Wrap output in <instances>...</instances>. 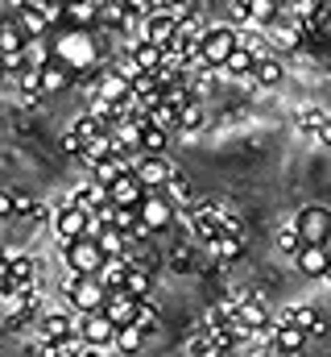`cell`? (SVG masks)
Here are the masks:
<instances>
[{
  "mask_svg": "<svg viewBox=\"0 0 331 357\" xmlns=\"http://www.w3.org/2000/svg\"><path fill=\"white\" fill-rule=\"evenodd\" d=\"M108 191H112V204H116V208H141V204H145V195H150V187L137 178V171H124V175L116 178Z\"/></svg>",
  "mask_w": 331,
  "mask_h": 357,
  "instance_id": "cell-9",
  "label": "cell"
},
{
  "mask_svg": "<svg viewBox=\"0 0 331 357\" xmlns=\"http://www.w3.org/2000/svg\"><path fill=\"white\" fill-rule=\"evenodd\" d=\"M137 328H145V333L158 328V307H154L150 299H141V307H137Z\"/></svg>",
  "mask_w": 331,
  "mask_h": 357,
  "instance_id": "cell-45",
  "label": "cell"
},
{
  "mask_svg": "<svg viewBox=\"0 0 331 357\" xmlns=\"http://www.w3.org/2000/svg\"><path fill=\"white\" fill-rule=\"evenodd\" d=\"M323 245H328V254H331V237H328V241H323Z\"/></svg>",
  "mask_w": 331,
  "mask_h": 357,
  "instance_id": "cell-52",
  "label": "cell"
},
{
  "mask_svg": "<svg viewBox=\"0 0 331 357\" xmlns=\"http://www.w3.org/2000/svg\"><path fill=\"white\" fill-rule=\"evenodd\" d=\"M236 46H241V29L236 25L207 29V38L199 42V67H228V59H232Z\"/></svg>",
  "mask_w": 331,
  "mask_h": 357,
  "instance_id": "cell-1",
  "label": "cell"
},
{
  "mask_svg": "<svg viewBox=\"0 0 331 357\" xmlns=\"http://www.w3.org/2000/svg\"><path fill=\"white\" fill-rule=\"evenodd\" d=\"M33 278H38L33 258H25V254H4V270H0V287H4V295H17V291L33 287Z\"/></svg>",
  "mask_w": 331,
  "mask_h": 357,
  "instance_id": "cell-5",
  "label": "cell"
},
{
  "mask_svg": "<svg viewBox=\"0 0 331 357\" xmlns=\"http://www.w3.org/2000/svg\"><path fill=\"white\" fill-rule=\"evenodd\" d=\"M150 121H154L158 129H166V133H174V129L182 125V108H174V104H158V108L150 112Z\"/></svg>",
  "mask_w": 331,
  "mask_h": 357,
  "instance_id": "cell-35",
  "label": "cell"
},
{
  "mask_svg": "<svg viewBox=\"0 0 331 357\" xmlns=\"http://www.w3.org/2000/svg\"><path fill=\"white\" fill-rule=\"evenodd\" d=\"M323 4L328 0H290V8H294V17H302V21H319V13H323Z\"/></svg>",
  "mask_w": 331,
  "mask_h": 357,
  "instance_id": "cell-41",
  "label": "cell"
},
{
  "mask_svg": "<svg viewBox=\"0 0 331 357\" xmlns=\"http://www.w3.org/2000/svg\"><path fill=\"white\" fill-rule=\"evenodd\" d=\"M328 121H331V112H328V108H319V104H307V108H298V112H294L298 133H319Z\"/></svg>",
  "mask_w": 331,
  "mask_h": 357,
  "instance_id": "cell-24",
  "label": "cell"
},
{
  "mask_svg": "<svg viewBox=\"0 0 331 357\" xmlns=\"http://www.w3.org/2000/svg\"><path fill=\"white\" fill-rule=\"evenodd\" d=\"M162 191L170 195V204H174V208H195V187H191V178L182 175V171L170 178Z\"/></svg>",
  "mask_w": 331,
  "mask_h": 357,
  "instance_id": "cell-25",
  "label": "cell"
},
{
  "mask_svg": "<svg viewBox=\"0 0 331 357\" xmlns=\"http://www.w3.org/2000/svg\"><path fill=\"white\" fill-rule=\"evenodd\" d=\"M141 341H145V328H137V324H124V328L116 333V349H120V354H137Z\"/></svg>",
  "mask_w": 331,
  "mask_h": 357,
  "instance_id": "cell-37",
  "label": "cell"
},
{
  "mask_svg": "<svg viewBox=\"0 0 331 357\" xmlns=\"http://www.w3.org/2000/svg\"><path fill=\"white\" fill-rule=\"evenodd\" d=\"M252 67H257V54L248 50V46H236L232 50V59H228V67H220L224 75H232V79H248L252 75Z\"/></svg>",
  "mask_w": 331,
  "mask_h": 357,
  "instance_id": "cell-28",
  "label": "cell"
},
{
  "mask_svg": "<svg viewBox=\"0 0 331 357\" xmlns=\"http://www.w3.org/2000/svg\"><path fill=\"white\" fill-rule=\"evenodd\" d=\"M166 137H170L166 129H158V125H145V129H141V150H145V154H162V150H166Z\"/></svg>",
  "mask_w": 331,
  "mask_h": 357,
  "instance_id": "cell-38",
  "label": "cell"
},
{
  "mask_svg": "<svg viewBox=\"0 0 331 357\" xmlns=\"http://www.w3.org/2000/svg\"><path fill=\"white\" fill-rule=\"evenodd\" d=\"M137 212H141V220H145L154 233L170 229V220H174V204H170V195H166V191H150V195H145V204H141Z\"/></svg>",
  "mask_w": 331,
  "mask_h": 357,
  "instance_id": "cell-12",
  "label": "cell"
},
{
  "mask_svg": "<svg viewBox=\"0 0 331 357\" xmlns=\"http://www.w3.org/2000/svg\"><path fill=\"white\" fill-rule=\"evenodd\" d=\"M137 307H141V299L129 295V291H112L108 303H104V312H108L120 328H124V324H137Z\"/></svg>",
  "mask_w": 331,
  "mask_h": 357,
  "instance_id": "cell-15",
  "label": "cell"
},
{
  "mask_svg": "<svg viewBox=\"0 0 331 357\" xmlns=\"http://www.w3.org/2000/svg\"><path fill=\"white\" fill-rule=\"evenodd\" d=\"M13 17H17V25L25 29V38H50V29H54V21H50V13L42 8V0H33V4H25V8H17Z\"/></svg>",
  "mask_w": 331,
  "mask_h": 357,
  "instance_id": "cell-13",
  "label": "cell"
},
{
  "mask_svg": "<svg viewBox=\"0 0 331 357\" xmlns=\"http://www.w3.org/2000/svg\"><path fill=\"white\" fill-rule=\"evenodd\" d=\"M328 282H331V266H328Z\"/></svg>",
  "mask_w": 331,
  "mask_h": 357,
  "instance_id": "cell-53",
  "label": "cell"
},
{
  "mask_svg": "<svg viewBox=\"0 0 331 357\" xmlns=\"http://www.w3.org/2000/svg\"><path fill=\"white\" fill-rule=\"evenodd\" d=\"M99 96H104V100H116V104H124V100H129V96H133V79H129V75H120V71H116V67H104V75H99Z\"/></svg>",
  "mask_w": 331,
  "mask_h": 357,
  "instance_id": "cell-16",
  "label": "cell"
},
{
  "mask_svg": "<svg viewBox=\"0 0 331 357\" xmlns=\"http://www.w3.org/2000/svg\"><path fill=\"white\" fill-rule=\"evenodd\" d=\"M63 250H67V270L99 274V270L108 266V254H104V245H99L95 237H79V241H71V245H63Z\"/></svg>",
  "mask_w": 331,
  "mask_h": 357,
  "instance_id": "cell-3",
  "label": "cell"
},
{
  "mask_svg": "<svg viewBox=\"0 0 331 357\" xmlns=\"http://www.w3.org/2000/svg\"><path fill=\"white\" fill-rule=\"evenodd\" d=\"M129 50L137 54V63H141L145 71H158V67H162V59H166L162 46H154V42H145V38H137V42H133Z\"/></svg>",
  "mask_w": 331,
  "mask_h": 357,
  "instance_id": "cell-32",
  "label": "cell"
},
{
  "mask_svg": "<svg viewBox=\"0 0 331 357\" xmlns=\"http://www.w3.org/2000/svg\"><path fill=\"white\" fill-rule=\"evenodd\" d=\"M162 8L174 17V21H191V17L199 13V8H195V0H166Z\"/></svg>",
  "mask_w": 331,
  "mask_h": 357,
  "instance_id": "cell-43",
  "label": "cell"
},
{
  "mask_svg": "<svg viewBox=\"0 0 331 357\" xmlns=\"http://www.w3.org/2000/svg\"><path fill=\"white\" fill-rule=\"evenodd\" d=\"M203 125H207V112H203L199 100H191V104L182 108V125H178V129H182V133H199Z\"/></svg>",
  "mask_w": 331,
  "mask_h": 357,
  "instance_id": "cell-36",
  "label": "cell"
},
{
  "mask_svg": "<svg viewBox=\"0 0 331 357\" xmlns=\"http://www.w3.org/2000/svg\"><path fill=\"white\" fill-rule=\"evenodd\" d=\"M79 357H104V354H99V349H95V345H87V349H83Z\"/></svg>",
  "mask_w": 331,
  "mask_h": 357,
  "instance_id": "cell-50",
  "label": "cell"
},
{
  "mask_svg": "<svg viewBox=\"0 0 331 357\" xmlns=\"http://www.w3.org/2000/svg\"><path fill=\"white\" fill-rule=\"evenodd\" d=\"M129 270H133V262H124V258H108V266L99 270V278H104L112 291H124V287H129Z\"/></svg>",
  "mask_w": 331,
  "mask_h": 357,
  "instance_id": "cell-31",
  "label": "cell"
},
{
  "mask_svg": "<svg viewBox=\"0 0 331 357\" xmlns=\"http://www.w3.org/2000/svg\"><path fill=\"white\" fill-rule=\"evenodd\" d=\"M108 295H112V287H108L99 274H83L79 287L67 295V303H71V312H79V316H91V312H104Z\"/></svg>",
  "mask_w": 331,
  "mask_h": 357,
  "instance_id": "cell-2",
  "label": "cell"
},
{
  "mask_svg": "<svg viewBox=\"0 0 331 357\" xmlns=\"http://www.w3.org/2000/svg\"><path fill=\"white\" fill-rule=\"evenodd\" d=\"M83 150H87V137H83L79 129H67V133H63V154L83 158Z\"/></svg>",
  "mask_w": 331,
  "mask_h": 357,
  "instance_id": "cell-42",
  "label": "cell"
},
{
  "mask_svg": "<svg viewBox=\"0 0 331 357\" xmlns=\"http://www.w3.org/2000/svg\"><path fill=\"white\" fill-rule=\"evenodd\" d=\"M302 345H307V333L298 328V324H277V337H273V349L282 357H298L302 354Z\"/></svg>",
  "mask_w": 331,
  "mask_h": 357,
  "instance_id": "cell-21",
  "label": "cell"
},
{
  "mask_svg": "<svg viewBox=\"0 0 331 357\" xmlns=\"http://www.w3.org/2000/svg\"><path fill=\"white\" fill-rule=\"evenodd\" d=\"M129 4L124 0H99V29H124Z\"/></svg>",
  "mask_w": 331,
  "mask_h": 357,
  "instance_id": "cell-27",
  "label": "cell"
},
{
  "mask_svg": "<svg viewBox=\"0 0 331 357\" xmlns=\"http://www.w3.org/2000/svg\"><path fill=\"white\" fill-rule=\"evenodd\" d=\"M248 8H252V25L269 29V25L282 17V8H286V4H277V0H248Z\"/></svg>",
  "mask_w": 331,
  "mask_h": 357,
  "instance_id": "cell-33",
  "label": "cell"
},
{
  "mask_svg": "<svg viewBox=\"0 0 331 357\" xmlns=\"http://www.w3.org/2000/svg\"><path fill=\"white\" fill-rule=\"evenodd\" d=\"M178 25H182V21H174V17H170L166 8H154V13L145 17V25H141V38L166 50V46H170V42L178 38Z\"/></svg>",
  "mask_w": 331,
  "mask_h": 357,
  "instance_id": "cell-10",
  "label": "cell"
},
{
  "mask_svg": "<svg viewBox=\"0 0 331 357\" xmlns=\"http://www.w3.org/2000/svg\"><path fill=\"white\" fill-rule=\"evenodd\" d=\"M294 220H298V229H302L307 245H323V241L331 237V212H328V208H302Z\"/></svg>",
  "mask_w": 331,
  "mask_h": 357,
  "instance_id": "cell-11",
  "label": "cell"
},
{
  "mask_svg": "<svg viewBox=\"0 0 331 357\" xmlns=\"http://www.w3.org/2000/svg\"><path fill=\"white\" fill-rule=\"evenodd\" d=\"M58 54H54V42L50 38H29L25 42V67H33V71H42V67H50Z\"/></svg>",
  "mask_w": 331,
  "mask_h": 357,
  "instance_id": "cell-23",
  "label": "cell"
},
{
  "mask_svg": "<svg viewBox=\"0 0 331 357\" xmlns=\"http://www.w3.org/2000/svg\"><path fill=\"white\" fill-rule=\"evenodd\" d=\"M191 237H195L203 250H207L211 241H220V237H224V212L211 208V204H199L195 216H191Z\"/></svg>",
  "mask_w": 331,
  "mask_h": 357,
  "instance_id": "cell-6",
  "label": "cell"
},
{
  "mask_svg": "<svg viewBox=\"0 0 331 357\" xmlns=\"http://www.w3.org/2000/svg\"><path fill=\"white\" fill-rule=\"evenodd\" d=\"M277 324H298L307 337H328V320L315 312V307H286L277 316Z\"/></svg>",
  "mask_w": 331,
  "mask_h": 357,
  "instance_id": "cell-14",
  "label": "cell"
},
{
  "mask_svg": "<svg viewBox=\"0 0 331 357\" xmlns=\"http://www.w3.org/2000/svg\"><path fill=\"white\" fill-rule=\"evenodd\" d=\"M211 349H216V341H211V333H207V337H195V341H191V357H207Z\"/></svg>",
  "mask_w": 331,
  "mask_h": 357,
  "instance_id": "cell-48",
  "label": "cell"
},
{
  "mask_svg": "<svg viewBox=\"0 0 331 357\" xmlns=\"http://www.w3.org/2000/svg\"><path fill=\"white\" fill-rule=\"evenodd\" d=\"M116 71H120V75H129V79H133V84H137V79H141V75H150V71H145V67H141V63H137V54H133V50H129V54H124V59H120V63H116Z\"/></svg>",
  "mask_w": 331,
  "mask_h": 357,
  "instance_id": "cell-44",
  "label": "cell"
},
{
  "mask_svg": "<svg viewBox=\"0 0 331 357\" xmlns=\"http://www.w3.org/2000/svg\"><path fill=\"white\" fill-rule=\"evenodd\" d=\"M104 158H116V137H112V129L87 142V150H83V158H79V162L87 167V171H91V167H99Z\"/></svg>",
  "mask_w": 331,
  "mask_h": 357,
  "instance_id": "cell-20",
  "label": "cell"
},
{
  "mask_svg": "<svg viewBox=\"0 0 331 357\" xmlns=\"http://www.w3.org/2000/svg\"><path fill=\"white\" fill-rule=\"evenodd\" d=\"M17 220H29V225H42V220H54V216L46 212V204H38V199H21V212H17Z\"/></svg>",
  "mask_w": 331,
  "mask_h": 357,
  "instance_id": "cell-40",
  "label": "cell"
},
{
  "mask_svg": "<svg viewBox=\"0 0 331 357\" xmlns=\"http://www.w3.org/2000/svg\"><path fill=\"white\" fill-rule=\"evenodd\" d=\"M261 357H282V354H277V349H269V354H261Z\"/></svg>",
  "mask_w": 331,
  "mask_h": 357,
  "instance_id": "cell-51",
  "label": "cell"
},
{
  "mask_svg": "<svg viewBox=\"0 0 331 357\" xmlns=\"http://www.w3.org/2000/svg\"><path fill=\"white\" fill-rule=\"evenodd\" d=\"M87 220H91V212L67 199V204H63V208L54 212V220H50V225H54L58 241H63V245H71V241H79V237H87Z\"/></svg>",
  "mask_w": 331,
  "mask_h": 357,
  "instance_id": "cell-4",
  "label": "cell"
},
{
  "mask_svg": "<svg viewBox=\"0 0 331 357\" xmlns=\"http://www.w3.org/2000/svg\"><path fill=\"white\" fill-rule=\"evenodd\" d=\"M174 175H178V167H174L170 158H162V154H145V158H137V178H141L150 191H162Z\"/></svg>",
  "mask_w": 331,
  "mask_h": 357,
  "instance_id": "cell-8",
  "label": "cell"
},
{
  "mask_svg": "<svg viewBox=\"0 0 331 357\" xmlns=\"http://www.w3.org/2000/svg\"><path fill=\"white\" fill-rule=\"evenodd\" d=\"M298 270L307 274V278H328V266H331V254H328V245H307L298 258Z\"/></svg>",
  "mask_w": 331,
  "mask_h": 357,
  "instance_id": "cell-17",
  "label": "cell"
},
{
  "mask_svg": "<svg viewBox=\"0 0 331 357\" xmlns=\"http://www.w3.org/2000/svg\"><path fill=\"white\" fill-rule=\"evenodd\" d=\"M277 250H282V254H290V258H298V254L307 250V237H302L298 220H290V225H282V229H277Z\"/></svg>",
  "mask_w": 331,
  "mask_h": 357,
  "instance_id": "cell-26",
  "label": "cell"
},
{
  "mask_svg": "<svg viewBox=\"0 0 331 357\" xmlns=\"http://www.w3.org/2000/svg\"><path fill=\"white\" fill-rule=\"evenodd\" d=\"M195 254H199L195 245H178V250L170 254V266L182 270V274H191V270H199V258H195Z\"/></svg>",
  "mask_w": 331,
  "mask_h": 357,
  "instance_id": "cell-39",
  "label": "cell"
},
{
  "mask_svg": "<svg viewBox=\"0 0 331 357\" xmlns=\"http://www.w3.org/2000/svg\"><path fill=\"white\" fill-rule=\"evenodd\" d=\"M207 254H211V258H220V262H236V258L245 254V237L224 233L220 241H211V245H207Z\"/></svg>",
  "mask_w": 331,
  "mask_h": 357,
  "instance_id": "cell-29",
  "label": "cell"
},
{
  "mask_svg": "<svg viewBox=\"0 0 331 357\" xmlns=\"http://www.w3.org/2000/svg\"><path fill=\"white\" fill-rule=\"evenodd\" d=\"M228 13H232V25H236V29L252 25V8H248V0H232V4H228Z\"/></svg>",
  "mask_w": 331,
  "mask_h": 357,
  "instance_id": "cell-47",
  "label": "cell"
},
{
  "mask_svg": "<svg viewBox=\"0 0 331 357\" xmlns=\"http://www.w3.org/2000/svg\"><path fill=\"white\" fill-rule=\"evenodd\" d=\"M315 137H319L323 146H331V121H328V125H323V129H319V133H315Z\"/></svg>",
  "mask_w": 331,
  "mask_h": 357,
  "instance_id": "cell-49",
  "label": "cell"
},
{
  "mask_svg": "<svg viewBox=\"0 0 331 357\" xmlns=\"http://www.w3.org/2000/svg\"><path fill=\"white\" fill-rule=\"evenodd\" d=\"M116 333H120V324H116L108 312H91V316H83V345H95V349L116 345Z\"/></svg>",
  "mask_w": 331,
  "mask_h": 357,
  "instance_id": "cell-7",
  "label": "cell"
},
{
  "mask_svg": "<svg viewBox=\"0 0 331 357\" xmlns=\"http://www.w3.org/2000/svg\"><path fill=\"white\" fill-rule=\"evenodd\" d=\"M150 287H154V270H150V266H133V270H129V287H124L129 295L145 299V295H150Z\"/></svg>",
  "mask_w": 331,
  "mask_h": 357,
  "instance_id": "cell-34",
  "label": "cell"
},
{
  "mask_svg": "<svg viewBox=\"0 0 331 357\" xmlns=\"http://www.w3.org/2000/svg\"><path fill=\"white\" fill-rule=\"evenodd\" d=\"M17 212H21V195L17 191H4L0 195V220H17Z\"/></svg>",
  "mask_w": 331,
  "mask_h": 357,
  "instance_id": "cell-46",
  "label": "cell"
},
{
  "mask_svg": "<svg viewBox=\"0 0 331 357\" xmlns=\"http://www.w3.org/2000/svg\"><path fill=\"white\" fill-rule=\"evenodd\" d=\"M42 337H46V341H67V337H75V316H67V312H46V316H42Z\"/></svg>",
  "mask_w": 331,
  "mask_h": 357,
  "instance_id": "cell-22",
  "label": "cell"
},
{
  "mask_svg": "<svg viewBox=\"0 0 331 357\" xmlns=\"http://www.w3.org/2000/svg\"><path fill=\"white\" fill-rule=\"evenodd\" d=\"M67 88H75V71H71L63 59H54L50 67H42V91H46V96L67 91Z\"/></svg>",
  "mask_w": 331,
  "mask_h": 357,
  "instance_id": "cell-18",
  "label": "cell"
},
{
  "mask_svg": "<svg viewBox=\"0 0 331 357\" xmlns=\"http://www.w3.org/2000/svg\"><path fill=\"white\" fill-rule=\"evenodd\" d=\"M232 307H236V316L245 320L252 333H261V328H265V320H269V316H265V303H261V295H257V299H241V303H232Z\"/></svg>",
  "mask_w": 331,
  "mask_h": 357,
  "instance_id": "cell-30",
  "label": "cell"
},
{
  "mask_svg": "<svg viewBox=\"0 0 331 357\" xmlns=\"http://www.w3.org/2000/svg\"><path fill=\"white\" fill-rule=\"evenodd\" d=\"M252 79H257L261 88H277V84L286 79V67H282V59H277V54H257Z\"/></svg>",
  "mask_w": 331,
  "mask_h": 357,
  "instance_id": "cell-19",
  "label": "cell"
}]
</instances>
